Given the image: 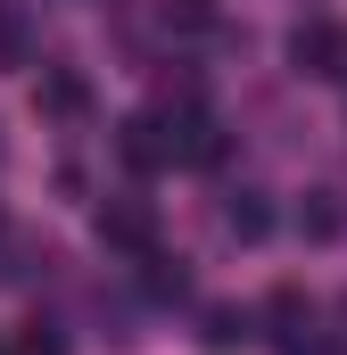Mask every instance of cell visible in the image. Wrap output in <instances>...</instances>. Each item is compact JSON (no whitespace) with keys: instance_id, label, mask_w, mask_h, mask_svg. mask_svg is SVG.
I'll list each match as a JSON object with an SVG mask.
<instances>
[{"instance_id":"cell-1","label":"cell","mask_w":347,"mask_h":355,"mask_svg":"<svg viewBox=\"0 0 347 355\" xmlns=\"http://www.w3.org/2000/svg\"><path fill=\"white\" fill-rule=\"evenodd\" d=\"M289 67H298V75H314V83H339V75H347V25L306 17V25L289 33Z\"/></svg>"},{"instance_id":"cell-2","label":"cell","mask_w":347,"mask_h":355,"mask_svg":"<svg viewBox=\"0 0 347 355\" xmlns=\"http://www.w3.org/2000/svg\"><path fill=\"white\" fill-rule=\"evenodd\" d=\"M116 149H124L133 174H166V166H182V132H174L166 116H133V124L116 132Z\"/></svg>"},{"instance_id":"cell-3","label":"cell","mask_w":347,"mask_h":355,"mask_svg":"<svg viewBox=\"0 0 347 355\" xmlns=\"http://www.w3.org/2000/svg\"><path fill=\"white\" fill-rule=\"evenodd\" d=\"M99 240H108V248L149 257V248H158V215H149L141 198H108V207H99Z\"/></svg>"},{"instance_id":"cell-4","label":"cell","mask_w":347,"mask_h":355,"mask_svg":"<svg viewBox=\"0 0 347 355\" xmlns=\"http://www.w3.org/2000/svg\"><path fill=\"white\" fill-rule=\"evenodd\" d=\"M264 314H273V339H281V347H306V339H314V297H306V289H273Z\"/></svg>"},{"instance_id":"cell-5","label":"cell","mask_w":347,"mask_h":355,"mask_svg":"<svg viewBox=\"0 0 347 355\" xmlns=\"http://www.w3.org/2000/svg\"><path fill=\"white\" fill-rule=\"evenodd\" d=\"M223 223H232L240 240H264V232H273V207H264L257 190H232V207H223Z\"/></svg>"},{"instance_id":"cell-6","label":"cell","mask_w":347,"mask_h":355,"mask_svg":"<svg viewBox=\"0 0 347 355\" xmlns=\"http://www.w3.org/2000/svg\"><path fill=\"white\" fill-rule=\"evenodd\" d=\"M42 107H50V116H83V107H91L83 75H42Z\"/></svg>"},{"instance_id":"cell-7","label":"cell","mask_w":347,"mask_h":355,"mask_svg":"<svg viewBox=\"0 0 347 355\" xmlns=\"http://www.w3.org/2000/svg\"><path fill=\"white\" fill-rule=\"evenodd\" d=\"M232 347H248V314L215 306V314H207V355H232Z\"/></svg>"},{"instance_id":"cell-8","label":"cell","mask_w":347,"mask_h":355,"mask_svg":"<svg viewBox=\"0 0 347 355\" xmlns=\"http://www.w3.org/2000/svg\"><path fill=\"white\" fill-rule=\"evenodd\" d=\"M141 265H149V297H182V289H190V281H182V265H174V257H158V248H149Z\"/></svg>"},{"instance_id":"cell-9","label":"cell","mask_w":347,"mask_h":355,"mask_svg":"<svg viewBox=\"0 0 347 355\" xmlns=\"http://www.w3.org/2000/svg\"><path fill=\"white\" fill-rule=\"evenodd\" d=\"M166 25H182V33H207V25H215V0H166Z\"/></svg>"}]
</instances>
